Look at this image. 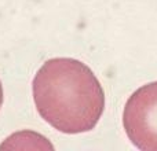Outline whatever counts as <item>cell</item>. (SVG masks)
I'll list each match as a JSON object with an SVG mask.
<instances>
[{
	"instance_id": "cell-1",
	"label": "cell",
	"mask_w": 157,
	"mask_h": 151,
	"mask_svg": "<svg viewBox=\"0 0 157 151\" xmlns=\"http://www.w3.org/2000/svg\"><path fill=\"white\" fill-rule=\"evenodd\" d=\"M32 88L39 114L59 132H88L102 117L103 88L91 69L77 59H48L36 73Z\"/></svg>"
},
{
	"instance_id": "cell-2",
	"label": "cell",
	"mask_w": 157,
	"mask_h": 151,
	"mask_svg": "<svg viewBox=\"0 0 157 151\" xmlns=\"http://www.w3.org/2000/svg\"><path fill=\"white\" fill-rule=\"evenodd\" d=\"M123 125L136 149L157 151V81L142 85L128 98Z\"/></svg>"
},
{
	"instance_id": "cell-3",
	"label": "cell",
	"mask_w": 157,
	"mask_h": 151,
	"mask_svg": "<svg viewBox=\"0 0 157 151\" xmlns=\"http://www.w3.org/2000/svg\"><path fill=\"white\" fill-rule=\"evenodd\" d=\"M3 105V85H2V81H0V107Z\"/></svg>"
}]
</instances>
